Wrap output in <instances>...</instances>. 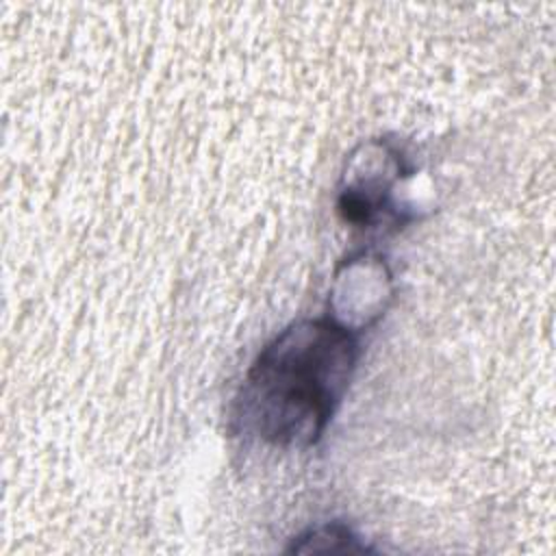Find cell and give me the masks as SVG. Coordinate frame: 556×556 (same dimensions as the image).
<instances>
[{
  "label": "cell",
  "mask_w": 556,
  "mask_h": 556,
  "mask_svg": "<svg viewBox=\"0 0 556 556\" xmlns=\"http://www.w3.org/2000/svg\"><path fill=\"white\" fill-rule=\"evenodd\" d=\"M358 332L330 315L280 330L250 365L235 400L241 432L282 450L315 445L354 378Z\"/></svg>",
  "instance_id": "6da1fadb"
},
{
  "label": "cell",
  "mask_w": 556,
  "mask_h": 556,
  "mask_svg": "<svg viewBox=\"0 0 556 556\" xmlns=\"http://www.w3.org/2000/svg\"><path fill=\"white\" fill-rule=\"evenodd\" d=\"M402 154L387 141H369L361 146V154H352L345 163L339 189V215L361 228L374 226L376 219L391 211V191L404 174Z\"/></svg>",
  "instance_id": "7a4b0ae2"
},
{
  "label": "cell",
  "mask_w": 556,
  "mask_h": 556,
  "mask_svg": "<svg viewBox=\"0 0 556 556\" xmlns=\"http://www.w3.org/2000/svg\"><path fill=\"white\" fill-rule=\"evenodd\" d=\"M289 552H298V554H308V552L365 554V552H369V547L365 543H361V539L345 523L332 521V523H326L319 528H311L308 532L300 534L298 541L293 539V545L289 547Z\"/></svg>",
  "instance_id": "3957f363"
}]
</instances>
